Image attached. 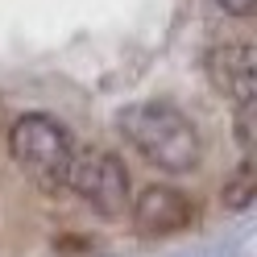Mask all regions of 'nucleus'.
Segmentation results:
<instances>
[{
  "label": "nucleus",
  "mask_w": 257,
  "mask_h": 257,
  "mask_svg": "<svg viewBox=\"0 0 257 257\" xmlns=\"http://www.w3.org/2000/svg\"><path fill=\"white\" fill-rule=\"evenodd\" d=\"M116 124H120L128 146L146 158V162H154L158 170L187 174V170L199 166V154H203L199 133L174 104H166V100L128 104L116 116Z\"/></svg>",
  "instance_id": "obj_1"
},
{
  "label": "nucleus",
  "mask_w": 257,
  "mask_h": 257,
  "mask_svg": "<svg viewBox=\"0 0 257 257\" xmlns=\"http://www.w3.org/2000/svg\"><path fill=\"white\" fill-rule=\"evenodd\" d=\"M9 150L29 179H38L42 187H67V174L75 162V141L67 133V124H58L46 112H25L9 128Z\"/></svg>",
  "instance_id": "obj_2"
},
{
  "label": "nucleus",
  "mask_w": 257,
  "mask_h": 257,
  "mask_svg": "<svg viewBox=\"0 0 257 257\" xmlns=\"http://www.w3.org/2000/svg\"><path fill=\"white\" fill-rule=\"evenodd\" d=\"M67 187L83 199L91 212H100L104 220H120L128 212V170L116 154L108 150H87V154H75L71 174H67Z\"/></svg>",
  "instance_id": "obj_3"
},
{
  "label": "nucleus",
  "mask_w": 257,
  "mask_h": 257,
  "mask_svg": "<svg viewBox=\"0 0 257 257\" xmlns=\"http://www.w3.org/2000/svg\"><path fill=\"white\" fill-rule=\"evenodd\" d=\"M195 220V203H191L183 191L174 187H146L133 203V224L141 236H170V232H183L187 224Z\"/></svg>",
  "instance_id": "obj_4"
},
{
  "label": "nucleus",
  "mask_w": 257,
  "mask_h": 257,
  "mask_svg": "<svg viewBox=\"0 0 257 257\" xmlns=\"http://www.w3.org/2000/svg\"><path fill=\"white\" fill-rule=\"evenodd\" d=\"M207 75L220 95H228L236 108L253 104L257 95V62H253V50L240 42H228V46H216L207 50Z\"/></svg>",
  "instance_id": "obj_5"
},
{
  "label": "nucleus",
  "mask_w": 257,
  "mask_h": 257,
  "mask_svg": "<svg viewBox=\"0 0 257 257\" xmlns=\"http://www.w3.org/2000/svg\"><path fill=\"white\" fill-rule=\"evenodd\" d=\"M253 199H257V174H253V162H240L236 174L224 183V207H228V212H245Z\"/></svg>",
  "instance_id": "obj_6"
},
{
  "label": "nucleus",
  "mask_w": 257,
  "mask_h": 257,
  "mask_svg": "<svg viewBox=\"0 0 257 257\" xmlns=\"http://www.w3.org/2000/svg\"><path fill=\"white\" fill-rule=\"evenodd\" d=\"M216 5H220L224 13H232V17H249V13H253V5H257V0H216Z\"/></svg>",
  "instance_id": "obj_7"
}]
</instances>
